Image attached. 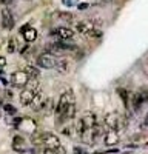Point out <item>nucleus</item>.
<instances>
[{"instance_id": "nucleus-30", "label": "nucleus", "mask_w": 148, "mask_h": 154, "mask_svg": "<svg viewBox=\"0 0 148 154\" xmlns=\"http://www.w3.org/2000/svg\"><path fill=\"white\" fill-rule=\"evenodd\" d=\"M88 2H91V0H88Z\"/></svg>"}, {"instance_id": "nucleus-6", "label": "nucleus", "mask_w": 148, "mask_h": 154, "mask_svg": "<svg viewBox=\"0 0 148 154\" xmlns=\"http://www.w3.org/2000/svg\"><path fill=\"white\" fill-rule=\"evenodd\" d=\"M29 82V75L25 71H16L11 74V85L16 88H22L25 85H28Z\"/></svg>"}, {"instance_id": "nucleus-22", "label": "nucleus", "mask_w": 148, "mask_h": 154, "mask_svg": "<svg viewBox=\"0 0 148 154\" xmlns=\"http://www.w3.org/2000/svg\"><path fill=\"white\" fill-rule=\"evenodd\" d=\"M59 17L65 20H72V16H69V12H59Z\"/></svg>"}, {"instance_id": "nucleus-7", "label": "nucleus", "mask_w": 148, "mask_h": 154, "mask_svg": "<svg viewBox=\"0 0 148 154\" xmlns=\"http://www.w3.org/2000/svg\"><path fill=\"white\" fill-rule=\"evenodd\" d=\"M105 125L108 130H119L120 128V116L117 112H108L105 116Z\"/></svg>"}, {"instance_id": "nucleus-27", "label": "nucleus", "mask_w": 148, "mask_h": 154, "mask_svg": "<svg viewBox=\"0 0 148 154\" xmlns=\"http://www.w3.org/2000/svg\"><path fill=\"white\" fill-rule=\"evenodd\" d=\"M5 65H6V63H5V57H0V68H5Z\"/></svg>"}, {"instance_id": "nucleus-15", "label": "nucleus", "mask_w": 148, "mask_h": 154, "mask_svg": "<svg viewBox=\"0 0 148 154\" xmlns=\"http://www.w3.org/2000/svg\"><path fill=\"white\" fill-rule=\"evenodd\" d=\"M39 109H40V111H43V112H46V114H48V112H51L53 109H56L54 100H53V99H43Z\"/></svg>"}, {"instance_id": "nucleus-2", "label": "nucleus", "mask_w": 148, "mask_h": 154, "mask_svg": "<svg viewBox=\"0 0 148 154\" xmlns=\"http://www.w3.org/2000/svg\"><path fill=\"white\" fill-rule=\"evenodd\" d=\"M71 102H74V94L69 88H66L63 93L60 94L59 97V102H57V105H56V117H57V123H60V120L63 122L65 117H63V114H65V109L66 106L71 103Z\"/></svg>"}, {"instance_id": "nucleus-14", "label": "nucleus", "mask_w": 148, "mask_h": 154, "mask_svg": "<svg viewBox=\"0 0 148 154\" xmlns=\"http://www.w3.org/2000/svg\"><path fill=\"white\" fill-rule=\"evenodd\" d=\"M105 143L109 146V145H116L119 142V134H117V130H108L105 133Z\"/></svg>"}, {"instance_id": "nucleus-23", "label": "nucleus", "mask_w": 148, "mask_h": 154, "mask_svg": "<svg viewBox=\"0 0 148 154\" xmlns=\"http://www.w3.org/2000/svg\"><path fill=\"white\" fill-rule=\"evenodd\" d=\"M142 72H143V74L148 77V59H146V60L142 63Z\"/></svg>"}, {"instance_id": "nucleus-8", "label": "nucleus", "mask_w": 148, "mask_h": 154, "mask_svg": "<svg viewBox=\"0 0 148 154\" xmlns=\"http://www.w3.org/2000/svg\"><path fill=\"white\" fill-rule=\"evenodd\" d=\"M43 145L46 148H59L60 146V140L56 134H51V133H43Z\"/></svg>"}, {"instance_id": "nucleus-13", "label": "nucleus", "mask_w": 148, "mask_h": 154, "mask_svg": "<svg viewBox=\"0 0 148 154\" xmlns=\"http://www.w3.org/2000/svg\"><path fill=\"white\" fill-rule=\"evenodd\" d=\"M56 69L59 74H68L71 71V62L68 59H60L56 63Z\"/></svg>"}, {"instance_id": "nucleus-4", "label": "nucleus", "mask_w": 148, "mask_h": 154, "mask_svg": "<svg viewBox=\"0 0 148 154\" xmlns=\"http://www.w3.org/2000/svg\"><path fill=\"white\" fill-rule=\"evenodd\" d=\"M54 40H63V42H69L71 38L74 37V31L66 28V26H56L54 29H51L49 32Z\"/></svg>"}, {"instance_id": "nucleus-21", "label": "nucleus", "mask_w": 148, "mask_h": 154, "mask_svg": "<svg viewBox=\"0 0 148 154\" xmlns=\"http://www.w3.org/2000/svg\"><path fill=\"white\" fill-rule=\"evenodd\" d=\"M3 111H5L8 116H16V112H17V109L12 106L11 103H5V105H3Z\"/></svg>"}, {"instance_id": "nucleus-17", "label": "nucleus", "mask_w": 148, "mask_h": 154, "mask_svg": "<svg viewBox=\"0 0 148 154\" xmlns=\"http://www.w3.org/2000/svg\"><path fill=\"white\" fill-rule=\"evenodd\" d=\"M23 71L29 75V79H39V75H40L39 68H37V66H32V65H26Z\"/></svg>"}, {"instance_id": "nucleus-26", "label": "nucleus", "mask_w": 148, "mask_h": 154, "mask_svg": "<svg viewBox=\"0 0 148 154\" xmlns=\"http://www.w3.org/2000/svg\"><path fill=\"white\" fill-rule=\"evenodd\" d=\"M43 154H56V149H53V148H45Z\"/></svg>"}, {"instance_id": "nucleus-20", "label": "nucleus", "mask_w": 148, "mask_h": 154, "mask_svg": "<svg viewBox=\"0 0 148 154\" xmlns=\"http://www.w3.org/2000/svg\"><path fill=\"white\" fill-rule=\"evenodd\" d=\"M17 51V42H16V38H9L8 40V53H16Z\"/></svg>"}, {"instance_id": "nucleus-3", "label": "nucleus", "mask_w": 148, "mask_h": 154, "mask_svg": "<svg viewBox=\"0 0 148 154\" xmlns=\"http://www.w3.org/2000/svg\"><path fill=\"white\" fill-rule=\"evenodd\" d=\"M37 66L39 68H43V69H53L56 68V63H57V59L53 53H42L35 60Z\"/></svg>"}, {"instance_id": "nucleus-16", "label": "nucleus", "mask_w": 148, "mask_h": 154, "mask_svg": "<svg viewBox=\"0 0 148 154\" xmlns=\"http://www.w3.org/2000/svg\"><path fill=\"white\" fill-rule=\"evenodd\" d=\"M82 119H83V122H85V125H86L88 130H91L94 125H97V117H96L94 112H86Z\"/></svg>"}, {"instance_id": "nucleus-5", "label": "nucleus", "mask_w": 148, "mask_h": 154, "mask_svg": "<svg viewBox=\"0 0 148 154\" xmlns=\"http://www.w3.org/2000/svg\"><path fill=\"white\" fill-rule=\"evenodd\" d=\"M0 25L5 28V29H12L16 25V19L12 16V12L8 8H3L2 12H0Z\"/></svg>"}, {"instance_id": "nucleus-11", "label": "nucleus", "mask_w": 148, "mask_h": 154, "mask_svg": "<svg viewBox=\"0 0 148 154\" xmlns=\"http://www.w3.org/2000/svg\"><path fill=\"white\" fill-rule=\"evenodd\" d=\"M35 94H37V91H32V89H29V88L28 89H23V91L20 93V103L23 106H29L32 103Z\"/></svg>"}, {"instance_id": "nucleus-29", "label": "nucleus", "mask_w": 148, "mask_h": 154, "mask_svg": "<svg viewBox=\"0 0 148 154\" xmlns=\"http://www.w3.org/2000/svg\"><path fill=\"white\" fill-rule=\"evenodd\" d=\"M2 105H3V103H2V100H0V106H2Z\"/></svg>"}, {"instance_id": "nucleus-1", "label": "nucleus", "mask_w": 148, "mask_h": 154, "mask_svg": "<svg viewBox=\"0 0 148 154\" xmlns=\"http://www.w3.org/2000/svg\"><path fill=\"white\" fill-rule=\"evenodd\" d=\"M76 29L85 35V37H90V38H97L102 35V31H100V22L97 20H82L77 23Z\"/></svg>"}, {"instance_id": "nucleus-25", "label": "nucleus", "mask_w": 148, "mask_h": 154, "mask_svg": "<svg viewBox=\"0 0 148 154\" xmlns=\"http://www.w3.org/2000/svg\"><path fill=\"white\" fill-rule=\"evenodd\" d=\"M56 154H66V149L63 146H59V148H56Z\"/></svg>"}, {"instance_id": "nucleus-19", "label": "nucleus", "mask_w": 148, "mask_h": 154, "mask_svg": "<svg viewBox=\"0 0 148 154\" xmlns=\"http://www.w3.org/2000/svg\"><path fill=\"white\" fill-rule=\"evenodd\" d=\"M117 93H119V96H120V99H122V102H123V105H125V106L128 108V106H130V99H128V93H127V89L119 88V89H117Z\"/></svg>"}, {"instance_id": "nucleus-10", "label": "nucleus", "mask_w": 148, "mask_h": 154, "mask_svg": "<svg viewBox=\"0 0 148 154\" xmlns=\"http://www.w3.org/2000/svg\"><path fill=\"white\" fill-rule=\"evenodd\" d=\"M146 103V99H145V94L143 91H139V93H134L131 96V106L134 111H139L142 108V105Z\"/></svg>"}, {"instance_id": "nucleus-28", "label": "nucleus", "mask_w": 148, "mask_h": 154, "mask_svg": "<svg viewBox=\"0 0 148 154\" xmlns=\"http://www.w3.org/2000/svg\"><path fill=\"white\" fill-rule=\"evenodd\" d=\"M74 152H76V154H83L80 148H74Z\"/></svg>"}, {"instance_id": "nucleus-24", "label": "nucleus", "mask_w": 148, "mask_h": 154, "mask_svg": "<svg viewBox=\"0 0 148 154\" xmlns=\"http://www.w3.org/2000/svg\"><path fill=\"white\" fill-rule=\"evenodd\" d=\"M63 2V5H66V6H74L77 3V0H62Z\"/></svg>"}, {"instance_id": "nucleus-18", "label": "nucleus", "mask_w": 148, "mask_h": 154, "mask_svg": "<svg viewBox=\"0 0 148 154\" xmlns=\"http://www.w3.org/2000/svg\"><path fill=\"white\" fill-rule=\"evenodd\" d=\"M74 116H76V103L71 102V103L66 106V109H65L63 117H65V120H71V119H74Z\"/></svg>"}, {"instance_id": "nucleus-9", "label": "nucleus", "mask_w": 148, "mask_h": 154, "mask_svg": "<svg viewBox=\"0 0 148 154\" xmlns=\"http://www.w3.org/2000/svg\"><path fill=\"white\" fill-rule=\"evenodd\" d=\"M12 149L16 152H26L28 151V143L22 136H14L12 137Z\"/></svg>"}, {"instance_id": "nucleus-12", "label": "nucleus", "mask_w": 148, "mask_h": 154, "mask_svg": "<svg viewBox=\"0 0 148 154\" xmlns=\"http://www.w3.org/2000/svg\"><path fill=\"white\" fill-rule=\"evenodd\" d=\"M20 34L23 35L25 42H28V43L34 42L35 38H37V31H35L32 26H29V25H25V26L20 29Z\"/></svg>"}]
</instances>
